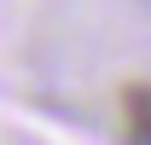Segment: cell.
<instances>
[{"label": "cell", "mask_w": 151, "mask_h": 145, "mask_svg": "<svg viewBox=\"0 0 151 145\" xmlns=\"http://www.w3.org/2000/svg\"><path fill=\"white\" fill-rule=\"evenodd\" d=\"M122 122H128V134L139 145H151V81H134L122 93Z\"/></svg>", "instance_id": "1"}]
</instances>
